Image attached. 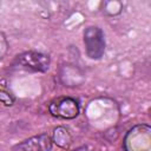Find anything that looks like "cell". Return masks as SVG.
<instances>
[{
    "mask_svg": "<svg viewBox=\"0 0 151 151\" xmlns=\"http://www.w3.org/2000/svg\"><path fill=\"white\" fill-rule=\"evenodd\" d=\"M51 58L48 54L37 52V51H26L15 57L12 63V66L18 70L27 72H46L50 68Z\"/></svg>",
    "mask_w": 151,
    "mask_h": 151,
    "instance_id": "cell-1",
    "label": "cell"
},
{
    "mask_svg": "<svg viewBox=\"0 0 151 151\" xmlns=\"http://www.w3.org/2000/svg\"><path fill=\"white\" fill-rule=\"evenodd\" d=\"M83 41L86 55L92 60H99L105 53V34L98 26H87L83 32Z\"/></svg>",
    "mask_w": 151,
    "mask_h": 151,
    "instance_id": "cell-2",
    "label": "cell"
},
{
    "mask_svg": "<svg viewBox=\"0 0 151 151\" xmlns=\"http://www.w3.org/2000/svg\"><path fill=\"white\" fill-rule=\"evenodd\" d=\"M125 151H151V129L146 124H139L127 131L124 138Z\"/></svg>",
    "mask_w": 151,
    "mask_h": 151,
    "instance_id": "cell-3",
    "label": "cell"
},
{
    "mask_svg": "<svg viewBox=\"0 0 151 151\" xmlns=\"http://www.w3.org/2000/svg\"><path fill=\"white\" fill-rule=\"evenodd\" d=\"M79 111V104L72 97H58L48 104V112L60 119H74Z\"/></svg>",
    "mask_w": 151,
    "mask_h": 151,
    "instance_id": "cell-4",
    "label": "cell"
},
{
    "mask_svg": "<svg viewBox=\"0 0 151 151\" xmlns=\"http://www.w3.org/2000/svg\"><path fill=\"white\" fill-rule=\"evenodd\" d=\"M52 139L47 133H40L20 142L12 147V151H51Z\"/></svg>",
    "mask_w": 151,
    "mask_h": 151,
    "instance_id": "cell-5",
    "label": "cell"
},
{
    "mask_svg": "<svg viewBox=\"0 0 151 151\" xmlns=\"http://www.w3.org/2000/svg\"><path fill=\"white\" fill-rule=\"evenodd\" d=\"M51 139H52V143L57 144V146H59L64 150H67L70 147V145L72 144V136L68 132V130L64 126L55 127L53 130Z\"/></svg>",
    "mask_w": 151,
    "mask_h": 151,
    "instance_id": "cell-6",
    "label": "cell"
},
{
    "mask_svg": "<svg viewBox=\"0 0 151 151\" xmlns=\"http://www.w3.org/2000/svg\"><path fill=\"white\" fill-rule=\"evenodd\" d=\"M101 11L104 14H106L109 17H116V15L120 14L123 11V2H120L118 0L104 1L101 4Z\"/></svg>",
    "mask_w": 151,
    "mask_h": 151,
    "instance_id": "cell-7",
    "label": "cell"
},
{
    "mask_svg": "<svg viewBox=\"0 0 151 151\" xmlns=\"http://www.w3.org/2000/svg\"><path fill=\"white\" fill-rule=\"evenodd\" d=\"M14 97L8 93L5 90H0V103H2L5 106H12L14 104Z\"/></svg>",
    "mask_w": 151,
    "mask_h": 151,
    "instance_id": "cell-8",
    "label": "cell"
},
{
    "mask_svg": "<svg viewBox=\"0 0 151 151\" xmlns=\"http://www.w3.org/2000/svg\"><path fill=\"white\" fill-rule=\"evenodd\" d=\"M7 51H8V41H7V38L0 31V60L6 55Z\"/></svg>",
    "mask_w": 151,
    "mask_h": 151,
    "instance_id": "cell-9",
    "label": "cell"
},
{
    "mask_svg": "<svg viewBox=\"0 0 151 151\" xmlns=\"http://www.w3.org/2000/svg\"><path fill=\"white\" fill-rule=\"evenodd\" d=\"M73 151H91V149H90L87 145H83V146L77 147V149H76V150H73Z\"/></svg>",
    "mask_w": 151,
    "mask_h": 151,
    "instance_id": "cell-10",
    "label": "cell"
}]
</instances>
